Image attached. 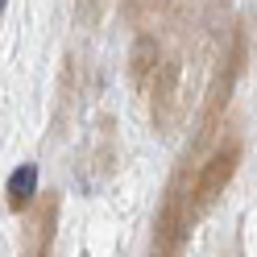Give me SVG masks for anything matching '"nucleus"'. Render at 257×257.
Listing matches in <instances>:
<instances>
[{
  "mask_svg": "<svg viewBox=\"0 0 257 257\" xmlns=\"http://www.w3.org/2000/svg\"><path fill=\"white\" fill-rule=\"evenodd\" d=\"M5 5H9V0H0V13H5Z\"/></svg>",
  "mask_w": 257,
  "mask_h": 257,
  "instance_id": "nucleus-5",
  "label": "nucleus"
},
{
  "mask_svg": "<svg viewBox=\"0 0 257 257\" xmlns=\"http://www.w3.org/2000/svg\"><path fill=\"white\" fill-rule=\"evenodd\" d=\"M162 71V50H158V38H137L133 54H128V75H133L137 87H146L150 79H158Z\"/></svg>",
  "mask_w": 257,
  "mask_h": 257,
  "instance_id": "nucleus-3",
  "label": "nucleus"
},
{
  "mask_svg": "<svg viewBox=\"0 0 257 257\" xmlns=\"http://www.w3.org/2000/svg\"><path fill=\"white\" fill-rule=\"evenodd\" d=\"M9 207L13 212H25L29 203H34V195H38V166L34 162H25V166H17L9 174Z\"/></svg>",
  "mask_w": 257,
  "mask_h": 257,
  "instance_id": "nucleus-4",
  "label": "nucleus"
},
{
  "mask_svg": "<svg viewBox=\"0 0 257 257\" xmlns=\"http://www.w3.org/2000/svg\"><path fill=\"white\" fill-rule=\"evenodd\" d=\"M187 224H191V203H183V195L174 191L162 207V216H158V232H154V245L162 257L179 253V245L187 240Z\"/></svg>",
  "mask_w": 257,
  "mask_h": 257,
  "instance_id": "nucleus-2",
  "label": "nucleus"
},
{
  "mask_svg": "<svg viewBox=\"0 0 257 257\" xmlns=\"http://www.w3.org/2000/svg\"><path fill=\"white\" fill-rule=\"evenodd\" d=\"M236 162H240V146H236V141L220 146L212 158H207V162H203V170H199V179H195V207L216 203V195H220V191L232 183Z\"/></svg>",
  "mask_w": 257,
  "mask_h": 257,
  "instance_id": "nucleus-1",
  "label": "nucleus"
}]
</instances>
